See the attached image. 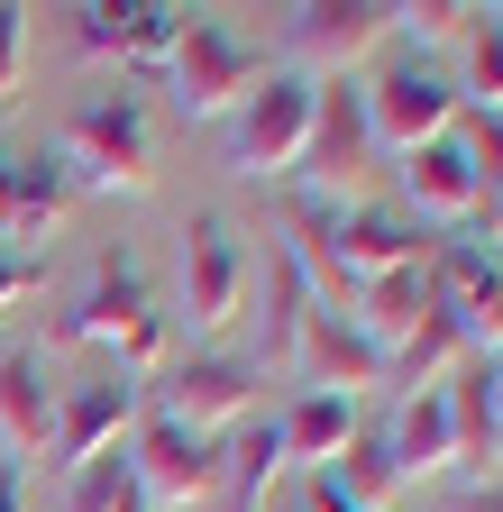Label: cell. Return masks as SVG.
I'll return each mask as SVG.
<instances>
[{"label":"cell","mask_w":503,"mask_h":512,"mask_svg":"<svg viewBox=\"0 0 503 512\" xmlns=\"http://www.w3.org/2000/svg\"><path fill=\"white\" fill-rule=\"evenodd\" d=\"M46 339H55V348H101L110 375H138V384H156V375L183 357L174 302L147 284V266H138V247H129V238H110V247L92 256L83 293L55 311V330H46Z\"/></svg>","instance_id":"cell-1"},{"label":"cell","mask_w":503,"mask_h":512,"mask_svg":"<svg viewBox=\"0 0 503 512\" xmlns=\"http://www.w3.org/2000/svg\"><path fill=\"white\" fill-rule=\"evenodd\" d=\"M275 430H284V467H330L339 448L366 430V403H357V394H321V384H302L293 412H275Z\"/></svg>","instance_id":"cell-20"},{"label":"cell","mask_w":503,"mask_h":512,"mask_svg":"<svg viewBox=\"0 0 503 512\" xmlns=\"http://www.w3.org/2000/svg\"><path fill=\"white\" fill-rule=\"evenodd\" d=\"M439 403H449V467H503V421H494V366L467 357L439 375Z\"/></svg>","instance_id":"cell-19"},{"label":"cell","mask_w":503,"mask_h":512,"mask_svg":"<svg viewBox=\"0 0 503 512\" xmlns=\"http://www.w3.org/2000/svg\"><path fill=\"white\" fill-rule=\"evenodd\" d=\"M311 101H321V83L275 64V74L229 110V174L238 183H293L302 147H311Z\"/></svg>","instance_id":"cell-5"},{"label":"cell","mask_w":503,"mask_h":512,"mask_svg":"<svg viewBox=\"0 0 503 512\" xmlns=\"http://www.w3.org/2000/svg\"><path fill=\"white\" fill-rule=\"evenodd\" d=\"M65 19L92 64H119V83H156L174 37H183V0H83Z\"/></svg>","instance_id":"cell-10"},{"label":"cell","mask_w":503,"mask_h":512,"mask_svg":"<svg viewBox=\"0 0 503 512\" xmlns=\"http://www.w3.org/2000/svg\"><path fill=\"white\" fill-rule=\"evenodd\" d=\"M55 439V394H46V348H10L0 357V467L46 458Z\"/></svg>","instance_id":"cell-18"},{"label":"cell","mask_w":503,"mask_h":512,"mask_svg":"<svg viewBox=\"0 0 503 512\" xmlns=\"http://www.w3.org/2000/svg\"><path fill=\"white\" fill-rule=\"evenodd\" d=\"M449 366H467V339H458V320H449V311H430L403 348H385V384H403V394H430Z\"/></svg>","instance_id":"cell-26"},{"label":"cell","mask_w":503,"mask_h":512,"mask_svg":"<svg viewBox=\"0 0 503 512\" xmlns=\"http://www.w3.org/2000/svg\"><path fill=\"white\" fill-rule=\"evenodd\" d=\"M257 357H229V348H193V357H174L156 384H147V403L165 421H183L193 439H229L238 421H257Z\"/></svg>","instance_id":"cell-7"},{"label":"cell","mask_w":503,"mask_h":512,"mask_svg":"<svg viewBox=\"0 0 503 512\" xmlns=\"http://www.w3.org/2000/svg\"><path fill=\"white\" fill-rule=\"evenodd\" d=\"M293 375L321 384V394H357L366 403V384H385V348H375L348 311H311V330L293 348Z\"/></svg>","instance_id":"cell-17"},{"label":"cell","mask_w":503,"mask_h":512,"mask_svg":"<svg viewBox=\"0 0 503 512\" xmlns=\"http://www.w3.org/2000/svg\"><path fill=\"white\" fill-rule=\"evenodd\" d=\"M247 302H266V311H257V375H266V366H293V348H302V330H311V311H321V293H311V275L293 266L284 238H266L257 293H247Z\"/></svg>","instance_id":"cell-16"},{"label":"cell","mask_w":503,"mask_h":512,"mask_svg":"<svg viewBox=\"0 0 503 512\" xmlns=\"http://www.w3.org/2000/svg\"><path fill=\"white\" fill-rule=\"evenodd\" d=\"M266 74H275V64H266L257 37H238L220 10H183V37H174V55H165L156 83H165V101L183 119H229Z\"/></svg>","instance_id":"cell-3"},{"label":"cell","mask_w":503,"mask_h":512,"mask_svg":"<svg viewBox=\"0 0 503 512\" xmlns=\"http://www.w3.org/2000/svg\"><path fill=\"white\" fill-rule=\"evenodd\" d=\"M65 512H147V494H138V476H129V448L74 467V476H65Z\"/></svg>","instance_id":"cell-27"},{"label":"cell","mask_w":503,"mask_h":512,"mask_svg":"<svg viewBox=\"0 0 503 512\" xmlns=\"http://www.w3.org/2000/svg\"><path fill=\"white\" fill-rule=\"evenodd\" d=\"M385 46H394V0H293L284 10V55L311 83H339Z\"/></svg>","instance_id":"cell-8"},{"label":"cell","mask_w":503,"mask_h":512,"mask_svg":"<svg viewBox=\"0 0 503 512\" xmlns=\"http://www.w3.org/2000/svg\"><path fill=\"white\" fill-rule=\"evenodd\" d=\"M266 512H302V503H266Z\"/></svg>","instance_id":"cell-36"},{"label":"cell","mask_w":503,"mask_h":512,"mask_svg":"<svg viewBox=\"0 0 503 512\" xmlns=\"http://www.w3.org/2000/svg\"><path fill=\"white\" fill-rule=\"evenodd\" d=\"M394 183H403V220H421L430 238L439 229H467L476 220V174H467V138H430L412 156H394Z\"/></svg>","instance_id":"cell-15"},{"label":"cell","mask_w":503,"mask_h":512,"mask_svg":"<svg viewBox=\"0 0 503 512\" xmlns=\"http://www.w3.org/2000/svg\"><path fill=\"white\" fill-rule=\"evenodd\" d=\"M458 55H467V110H503V10H476L467 19V37H458Z\"/></svg>","instance_id":"cell-28"},{"label":"cell","mask_w":503,"mask_h":512,"mask_svg":"<svg viewBox=\"0 0 503 512\" xmlns=\"http://www.w3.org/2000/svg\"><path fill=\"white\" fill-rule=\"evenodd\" d=\"M55 165L74 174V192H156V119H147V92L110 83V92H83L65 138H55Z\"/></svg>","instance_id":"cell-2"},{"label":"cell","mask_w":503,"mask_h":512,"mask_svg":"<svg viewBox=\"0 0 503 512\" xmlns=\"http://www.w3.org/2000/svg\"><path fill=\"white\" fill-rule=\"evenodd\" d=\"M275 476H284V430L275 421H238L220 439V512H266Z\"/></svg>","instance_id":"cell-22"},{"label":"cell","mask_w":503,"mask_h":512,"mask_svg":"<svg viewBox=\"0 0 503 512\" xmlns=\"http://www.w3.org/2000/svg\"><path fill=\"white\" fill-rule=\"evenodd\" d=\"M129 476H138L147 512H202V503H220V439H193L183 421H165L147 403V421L129 439Z\"/></svg>","instance_id":"cell-11"},{"label":"cell","mask_w":503,"mask_h":512,"mask_svg":"<svg viewBox=\"0 0 503 512\" xmlns=\"http://www.w3.org/2000/svg\"><path fill=\"white\" fill-rule=\"evenodd\" d=\"M485 366H494V421H503V348H494V357H485Z\"/></svg>","instance_id":"cell-35"},{"label":"cell","mask_w":503,"mask_h":512,"mask_svg":"<svg viewBox=\"0 0 503 512\" xmlns=\"http://www.w3.org/2000/svg\"><path fill=\"white\" fill-rule=\"evenodd\" d=\"M366 165H375L366 83H357V74H339V83H321V101H311V147H302L293 192H311V202H357Z\"/></svg>","instance_id":"cell-9"},{"label":"cell","mask_w":503,"mask_h":512,"mask_svg":"<svg viewBox=\"0 0 503 512\" xmlns=\"http://www.w3.org/2000/svg\"><path fill=\"white\" fill-rule=\"evenodd\" d=\"M467 0H394V46L412 55V46H458L467 37Z\"/></svg>","instance_id":"cell-29"},{"label":"cell","mask_w":503,"mask_h":512,"mask_svg":"<svg viewBox=\"0 0 503 512\" xmlns=\"http://www.w3.org/2000/svg\"><path fill=\"white\" fill-rule=\"evenodd\" d=\"M330 476L357 494V512H403V467H394V448H385V421H366L330 458Z\"/></svg>","instance_id":"cell-24"},{"label":"cell","mask_w":503,"mask_h":512,"mask_svg":"<svg viewBox=\"0 0 503 512\" xmlns=\"http://www.w3.org/2000/svg\"><path fill=\"white\" fill-rule=\"evenodd\" d=\"M293 503H302V512H357V494H348L330 467H302V494H293Z\"/></svg>","instance_id":"cell-32"},{"label":"cell","mask_w":503,"mask_h":512,"mask_svg":"<svg viewBox=\"0 0 503 512\" xmlns=\"http://www.w3.org/2000/svg\"><path fill=\"white\" fill-rule=\"evenodd\" d=\"M430 256H439V247H430ZM430 256H421V266L375 275V284L357 293V311H348V320H357V330H366L375 348H403V339L421 330V320L439 311V275H430Z\"/></svg>","instance_id":"cell-21"},{"label":"cell","mask_w":503,"mask_h":512,"mask_svg":"<svg viewBox=\"0 0 503 512\" xmlns=\"http://www.w3.org/2000/svg\"><path fill=\"white\" fill-rule=\"evenodd\" d=\"M74 202H83L74 174L55 165L46 147H0V247L37 256V238L65 229V211H74Z\"/></svg>","instance_id":"cell-13"},{"label":"cell","mask_w":503,"mask_h":512,"mask_svg":"<svg viewBox=\"0 0 503 512\" xmlns=\"http://www.w3.org/2000/svg\"><path fill=\"white\" fill-rule=\"evenodd\" d=\"M458 119H467L458 83L439 74V64L403 55V46L366 74V128H375V156H412V147H430V138H449Z\"/></svg>","instance_id":"cell-6"},{"label":"cell","mask_w":503,"mask_h":512,"mask_svg":"<svg viewBox=\"0 0 503 512\" xmlns=\"http://www.w3.org/2000/svg\"><path fill=\"white\" fill-rule=\"evenodd\" d=\"M0 512H28V476L19 467H0Z\"/></svg>","instance_id":"cell-34"},{"label":"cell","mask_w":503,"mask_h":512,"mask_svg":"<svg viewBox=\"0 0 503 512\" xmlns=\"http://www.w3.org/2000/svg\"><path fill=\"white\" fill-rule=\"evenodd\" d=\"M28 55H37L28 10H19V0H0V110H10V101L28 92Z\"/></svg>","instance_id":"cell-30"},{"label":"cell","mask_w":503,"mask_h":512,"mask_svg":"<svg viewBox=\"0 0 503 512\" xmlns=\"http://www.w3.org/2000/svg\"><path fill=\"white\" fill-rule=\"evenodd\" d=\"M138 421H147V384L101 366L92 384H74V394L55 403V439H46V458L74 476V467L110 458V448H129V439H138Z\"/></svg>","instance_id":"cell-12"},{"label":"cell","mask_w":503,"mask_h":512,"mask_svg":"<svg viewBox=\"0 0 503 512\" xmlns=\"http://www.w3.org/2000/svg\"><path fill=\"white\" fill-rule=\"evenodd\" d=\"M430 275H439V311L458 320L467 357H494L503 348V256L476 247V238H439Z\"/></svg>","instance_id":"cell-14"},{"label":"cell","mask_w":503,"mask_h":512,"mask_svg":"<svg viewBox=\"0 0 503 512\" xmlns=\"http://www.w3.org/2000/svg\"><path fill=\"white\" fill-rule=\"evenodd\" d=\"M449 512H503V485H467V494H458Z\"/></svg>","instance_id":"cell-33"},{"label":"cell","mask_w":503,"mask_h":512,"mask_svg":"<svg viewBox=\"0 0 503 512\" xmlns=\"http://www.w3.org/2000/svg\"><path fill=\"white\" fill-rule=\"evenodd\" d=\"M458 138H467V174H476V247L503 238V110H467L458 119Z\"/></svg>","instance_id":"cell-25"},{"label":"cell","mask_w":503,"mask_h":512,"mask_svg":"<svg viewBox=\"0 0 503 512\" xmlns=\"http://www.w3.org/2000/svg\"><path fill=\"white\" fill-rule=\"evenodd\" d=\"M46 284V256H19V247H0V320H10L28 293Z\"/></svg>","instance_id":"cell-31"},{"label":"cell","mask_w":503,"mask_h":512,"mask_svg":"<svg viewBox=\"0 0 503 512\" xmlns=\"http://www.w3.org/2000/svg\"><path fill=\"white\" fill-rule=\"evenodd\" d=\"M247 293H257V247L220 211H193L183 220V275H174V330H193V348H211L220 330L247 320Z\"/></svg>","instance_id":"cell-4"},{"label":"cell","mask_w":503,"mask_h":512,"mask_svg":"<svg viewBox=\"0 0 503 512\" xmlns=\"http://www.w3.org/2000/svg\"><path fill=\"white\" fill-rule=\"evenodd\" d=\"M385 448H394V467H403V494H412L421 476H449V403H439V384H430V394H403V403H394Z\"/></svg>","instance_id":"cell-23"}]
</instances>
